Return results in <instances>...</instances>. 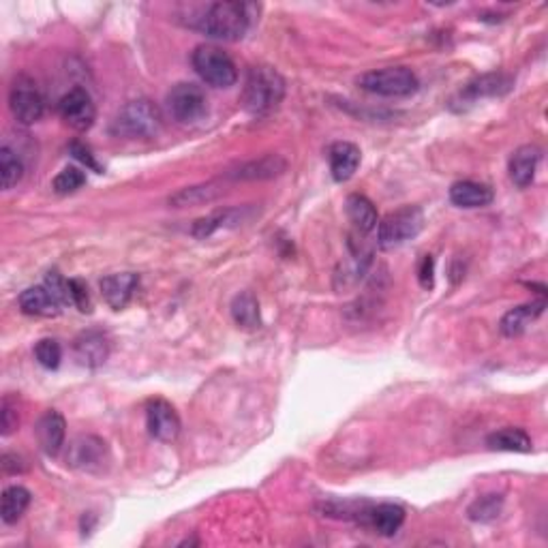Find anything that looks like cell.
I'll list each match as a JSON object with an SVG mask.
<instances>
[{
  "label": "cell",
  "mask_w": 548,
  "mask_h": 548,
  "mask_svg": "<svg viewBox=\"0 0 548 548\" xmlns=\"http://www.w3.org/2000/svg\"><path fill=\"white\" fill-rule=\"evenodd\" d=\"M251 26L249 4L243 3H212L199 18L193 20V28L201 35L217 41H240Z\"/></svg>",
  "instance_id": "obj_1"
},
{
  "label": "cell",
  "mask_w": 548,
  "mask_h": 548,
  "mask_svg": "<svg viewBox=\"0 0 548 548\" xmlns=\"http://www.w3.org/2000/svg\"><path fill=\"white\" fill-rule=\"evenodd\" d=\"M285 97V80L272 66H253L249 69L243 91V105L249 114L266 116L281 105Z\"/></svg>",
  "instance_id": "obj_2"
},
{
  "label": "cell",
  "mask_w": 548,
  "mask_h": 548,
  "mask_svg": "<svg viewBox=\"0 0 548 548\" xmlns=\"http://www.w3.org/2000/svg\"><path fill=\"white\" fill-rule=\"evenodd\" d=\"M161 122H164L161 111L153 101H128L125 108L116 114V119L111 120V133H114L116 137L146 139L159 133Z\"/></svg>",
  "instance_id": "obj_3"
},
{
  "label": "cell",
  "mask_w": 548,
  "mask_h": 548,
  "mask_svg": "<svg viewBox=\"0 0 548 548\" xmlns=\"http://www.w3.org/2000/svg\"><path fill=\"white\" fill-rule=\"evenodd\" d=\"M424 227V212L418 206L402 208L385 215L377 225V244L382 251H394L413 240Z\"/></svg>",
  "instance_id": "obj_4"
},
{
  "label": "cell",
  "mask_w": 548,
  "mask_h": 548,
  "mask_svg": "<svg viewBox=\"0 0 548 548\" xmlns=\"http://www.w3.org/2000/svg\"><path fill=\"white\" fill-rule=\"evenodd\" d=\"M191 63L195 74L212 88H232L238 80V69L234 60L217 46H198L193 49Z\"/></svg>",
  "instance_id": "obj_5"
},
{
  "label": "cell",
  "mask_w": 548,
  "mask_h": 548,
  "mask_svg": "<svg viewBox=\"0 0 548 548\" xmlns=\"http://www.w3.org/2000/svg\"><path fill=\"white\" fill-rule=\"evenodd\" d=\"M358 86L379 97H410L418 91L420 82L407 66H385L358 77Z\"/></svg>",
  "instance_id": "obj_6"
},
{
  "label": "cell",
  "mask_w": 548,
  "mask_h": 548,
  "mask_svg": "<svg viewBox=\"0 0 548 548\" xmlns=\"http://www.w3.org/2000/svg\"><path fill=\"white\" fill-rule=\"evenodd\" d=\"M167 111L181 125H198L208 114V99L198 84L181 82L167 93Z\"/></svg>",
  "instance_id": "obj_7"
},
{
  "label": "cell",
  "mask_w": 548,
  "mask_h": 548,
  "mask_svg": "<svg viewBox=\"0 0 548 548\" xmlns=\"http://www.w3.org/2000/svg\"><path fill=\"white\" fill-rule=\"evenodd\" d=\"M9 110L20 125H35L37 120H41L43 111H46V101L39 93L35 80H31L28 75L15 77L9 91Z\"/></svg>",
  "instance_id": "obj_8"
},
{
  "label": "cell",
  "mask_w": 548,
  "mask_h": 548,
  "mask_svg": "<svg viewBox=\"0 0 548 548\" xmlns=\"http://www.w3.org/2000/svg\"><path fill=\"white\" fill-rule=\"evenodd\" d=\"M108 463V444L94 435H80L69 444L66 465L80 472H101Z\"/></svg>",
  "instance_id": "obj_9"
},
{
  "label": "cell",
  "mask_w": 548,
  "mask_h": 548,
  "mask_svg": "<svg viewBox=\"0 0 548 548\" xmlns=\"http://www.w3.org/2000/svg\"><path fill=\"white\" fill-rule=\"evenodd\" d=\"M58 114L75 131H86V128L93 127L94 119H97V108H94L93 97L88 94L86 88L75 86L60 97Z\"/></svg>",
  "instance_id": "obj_10"
},
{
  "label": "cell",
  "mask_w": 548,
  "mask_h": 548,
  "mask_svg": "<svg viewBox=\"0 0 548 548\" xmlns=\"http://www.w3.org/2000/svg\"><path fill=\"white\" fill-rule=\"evenodd\" d=\"M146 427L155 439L172 444L181 435V418L174 407L164 399H153L146 405Z\"/></svg>",
  "instance_id": "obj_11"
},
{
  "label": "cell",
  "mask_w": 548,
  "mask_h": 548,
  "mask_svg": "<svg viewBox=\"0 0 548 548\" xmlns=\"http://www.w3.org/2000/svg\"><path fill=\"white\" fill-rule=\"evenodd\" d=\"M35 438L39 448L46 452L48 456H58L66 438V422L63 413L56 410L43 413L35 424Z\"/></svg>",
  "instance_id": "obj_12"
},
{
  "label": "cell",
  "mask_w": 548,
  "mask_h": 548,
  "mask_svg": "<svg viewBox=\"0 0 548 548\" xmlns=\"http://www.w3.org/2000/svg\"><path fill=\"white\" fill-rule=\"evenodd\" d=\"M139 285V277L136 272H120L110 274V277L101 278V294L111 309L120 311L131 302Z\"/></svg>",
  "instance_id": "obj_13"
},
{
  "label": "cell",
  "mask_w": 548,
  "mask_h": 548,
  "mask_svg": "<svg viewBox=\"0 0 548 548\" xmlns=\"http://www.w3.org/2000/svg\"><path fill=\"white\" fill-rule=\"evenodd\" d=\"M330 161V174L337 182H348L360 167L362 153L356 144L351 142H337L328 150Z\"/></svg>",
  "instance_id": "obj_14"
},
{
  "label": "cell",
  "mask_w": 548,
  "mask_h": 548,
  "mask_svg": "<svg viewBox=\"0 0 548 548\" xmlns=\"http://www.w3.org/2000/svg\"><path fill=\"white\" fill-rule=\"evenodd\" d=\"M540 159H542V150L538 146H534V144H525V146L514 150L510 156V165H508V172H510L512 182L517 184L518 189H527L529 184L534 182Z\"/></svg>",
  "instance_id": "obj_15"
},
{
  "label": "cell",
  "mask_w": 548,
  "mask_h": 548,
  "mask_svg": "<svg viewBox=\"0 0 548 548\" xmlns=\"http://www.w3.org/2000/svg\"><path fill=\"white\" fill-rule=\"evenodd\" d=\"M544 309H546L544 298L529 302V305H521V306H517V309H510L499 322L501 334L503 337H510V339L518 337V334H523L525 330L531 326V323L538 320L542 313H544Z\"/></svg>",
  "instance_id": "obj_16"
},
{
  "label": "cell",
  "mask_w": 548,
  "mask_h": 548,
  "mask_svg": "<svg viewBox=\"0 0 548 548\" xmlns=\"http://www.w3.org/2000/svg\"><path fill=\"white\" fill-rule=\"evenodd\" d=\"M110 356V343L103 334L97 330L84 332L82 337L75 340V360L86 368H97L108 360Z\"/></svg>",
  "instance_id": "obj_17"
},
{
  "label": "cell",
  "mask_w": 548,
  "mask_h": 548,
  "mask_svg": "<svg viewBox=\"0 0 548 548\" xmlns=\"http://www.w3.org/2000/svg\"><path fill=\"white\" fill-rule=\"evenodd\" d=\"M287 170V161L278 155H266L257 161L243 164L236 172L227 174V178L236 181H270V178L281 176Z\"/></svg>",
  "instance_id": "obj_18"
},
{
  "label": "cell",
  "mask_w": 548,
  "mask_h": 548,
  "mask_svg": "<svg viewBox=\"0 0 548 548\" xmlns=\"http://www.w3.org/2000/svg\"><path fill=\"white\" fill-rule=\"evenodd\" d=\"M493 189L489 184L473 182V181H461L450 187V201L458 208H484L493 201Z\"/></svg>",
  "instance_id": "obj_19"
},
{
  "label": "cell",
  "mask_w": 548,
  "mask_h": 548,
  "mask_svg": "<svg viewBox=\"0 0 548 548\" xmlns=\"http://www.w3.org/2000/svg\"><path fill=\"white\" fill-rule=\"evenodd\" d=\"M345 212H348V219L358 234H371L379 225V217L373 201L360 193L349 195L348 201H345Z\"/></svg>",
  "instance_id": "obj_20"
},
{
  "label": "cell",
  "mask_w": 548,
  "mask_h": 548,
  "mask_svg": "<svg viewBox=\"0 0 548 548\" xmlns=\"http://www.w3.org/2000/svg\"><path fill=\"white\" fill-rule=\"evenodd\" d=\"M20 309L24 311L26 315L54 317L60 313V302L48 292L46 285H39V287H28L26 292H22Z\"/></svg>",
  "instance_id": "obj_21"
},
{
  "label": "cell",
  "mask_w": 548,
  "mask_h": 548,
  "mask_svg": "<svg viewBox=\"0 0 548 548\" xmlns=\"http://www.w3.org/2000/svg\"><path fill=\"white\" fill-rule=\"evenodd\" d=\"M367 523L379 535L388 538V535H394L401 529V525L405 523V510L401 506H396V503H379V506L371 508Z\"/></svg>",
  "instance_id": "obj_22"
},
{
  "label": "cell",
  "mask_w": 548,
  "mask_h": 548,
  "mask_svg": "<svg viewBox=\"0 0 548 548\" xmlns=\"http://www.w3.org/2000/svg\"><path fill=\"white\" fill-rule=\"evenodd\" d=\"M486 446H489L491 450L499 452H531L534 441H531L527 430L506 427L491 433L489 438H486Z\"/></svg>",
  "instance_id": "obj_23"
},
{
  "label": "cell",
  "mask_w": 548,
  "mask_h": 548,
  "mask_svg": "<svg viewBox=\"0 0 548 548\" xmlns=\"http://www.w3.org/2000/svg\"><path fill=\"white\" fill-rule=\"evenodd\" d=\"M31 506V491L24 486H9L3 491V499H0V517L4 525L18 523L24 512Z\"/></svg>",
  "instance_id": "obj_24"
},
{
  "label": "cell",
  "mask_w": 548,
  "mask_h": 548,
  "mask_svg": "<svg viewBox=\"0 0 548 548\" xmlns=\"http://www.w3.org/2000/svg\"><path fill=\"white\" fill-rule=\"evenodd\" d=\"M512 88V80L503 74H486L482 77H475L473 82L467 84V88L461 94L467 99H480V97H499V94L508 93Z\"/></svg>",
  "instance_id": "obj_25"
},
{
  "label": "cell",
  "mask_w": 548,
  "mask_h": 548,
  "mask_svg": "<svg viewBox=\"0 0 548 548\" xmlns=\"http://www.w3.org/2000/svg\"><path fill=\"white\" fill-rule=\"evenodd\" d=\"M232 317L240 328L255 330L260 328L261 315H260V302L251 292H240L234 296L232 300Z\"/></svg>",
  "instance_id": "obj_26"
},
{
  "label": "cell",
  "mask_w": 548,
  "mask_h": 548,
  "mask_svg": "<svg viewBox=\"0 0 548 548\" xmlns=\"http://www.w3.org/2000/svg\"><path fill=\"white\" fill-rule=\"evenodd\" d=\"M243 221V212L236 208H225V210H217L212 212L210 217H204V219L195 221L193 225V236L195 238H208L215 232H219L223 227H234Z\"/></svg>",
  "instance_id": "obj_27"
},
{
  "label": "cell",
  "mask_w": 548,
  "mask_h": 548,
  "mask_svg": "<svg viewBox=\"0 0 548 548\" xmlns=\"http://www.w3.org/2000/svg\"><path fill=\"white\" fill-rule=\"evenodd\" d=\"M22 176H24V161L20 159V155L9 146L0 148V182L4 191L13 189Z\"/></svg>",
  "instance_id": "obj_28"
},
{
  "label": "cell",
  "mask_w": 548,
  "mask_h": 548,
  "mask_svg": "<svg viewBox=\"0 0 548 548\" xmlns=\"http://www.w3.org/2000/svg\"><path fill=\"white\" fill-rule=\"evenodd\" d=\"M221 191L217 189L215 182L208 184H199V187H187L182 191H178L174 198H170V204H174L176 208H182V206H199V204H208L219 195Z\"/></svg>",
  "instance_id": "obj_29"
},
{
  "label": "cell",
  "mask_w": 548,
  "mask_h": 548,
  "mask_svg": "<svg viewBox=\"0 0 548 548\" xmlns=\"http://www.w3.org/2000/svg\"><path fill=\"white\" fill-rule=\"evenodd\" d=\"M503 506V497L501 495H484L480 499H475L472 506H469V518L478 523H489L493 518L499 517Z\"/></svg>",
  "instance_id": "obj_30"
},
{
  "label": "cell",
  "mask_w": 548,
  "mask_h": 548,
  "mask_svg": "<svg viewBox=\"0 0 548 548\" xmlns=\"http://www.w3.org/2000/svg\"><path fill=\"white\" fill-rule=\"evenodd\" d=\"M84 184H86V174H84L80 167L69 165L54 178L52 189L58 195H69V193H75L77 189H82Z\"/></svg>",
  "instance_id": "obj_31"
},
{
  "label": "cell",
  "mask_w": 548,
  "mask_h": 548,
  "mask_svg": "<svg viewBox=\"0 0 548 548\" xmlns=\"http://www.w3.org/2000/svg\"><path fill=\"white\" fill-rule=\"evenodd\" d=\"M35 358L43 368L54 371V368L60 367V360H63V348H60V343L56 339H41L35 345Z\"/></svg>",
  "instance_id": "obj_32"
},
{
  "label": "cell",
  "mask_w": 548,
  "mask_h": 548,
  "mask_svg": "<svg viewBox=\"0 0 548 548\" xmlns=\"http://www.w3.org/2000/svg\"><path fill=\"white\" fill-rule=\"evenodd\" d=\"M43 285H46V287H48V292L52 294L56 300L60 302V306H65V305H74V302H71L69 281H65V278L60 277V274L56 272V270L48 272L46 283H43Z\"/></svg>",
  "instance_id": "obj_33"
},
{
  "label": "cell",
  "mask_w": 548,
  "mask_h": 548,
  "mask_svg": "<svg viewBox=\"0 0 548 548\" xmlns=\"http://www.w3.org/2000/svg\"><path fill=\"white\" fill-rule=\"evenodd\" d=\"M69 292H71V302H74L77 309L82 313H91V296H88L86 283L80 281V278H71Z\"/></svg>",
  "instance_id": "obj_34"
},
{
  "label": "cell",
  "mask_w": 548,
  "mask_h": 548,
  "mask_svg": "<svg viewBox=\"0 0 548 548\" xmlns=\"http://www.w3.org/2000/svg\"><path fill=\"white\" fill-rule=\"evenodd\" d=\"M69 150H71V155L75 156L77 161H80V164H84L86 167H91V170H94L97 172V174H101V165L97 164V161H94V156H93V153H91V148L88 146H84V144H80V142H74L69 146Z\"/></svg>",
  "instance_id": "obj_35"
},
{
  "label": "cell",
  "mask_w": 548,
  "mask_h": 548,
  "mask_svg": "<svg viewBox=\"0 0 548 548\" xmlns=\"http://www.w3.org/2000/svg\"><path fill=\"white\" fill-rule=\"evenodd\" d=\"M418 281H420L422 289H433V285H435V261L430 255L422 257L420 270H418Z\"/></svg>",
  "instance_id": "obj_36"
},
{
  "label": "cell",
  "mask_w": 548,
  "mask_h": 548,
  "mask_svg": "<svg viewBox=\"0 0 548 548\" xmlns=\"http://www.w3.org/2000/svg\"><path fill=\"white\" fill-rule=\"evenodd\" d=\"M18 411L13 410V407L9 405V401L3 402V418H0V427H3V435L7 438V435L13 433L15 429H18Z\"/></svg>",
  "instance_id": "obj_37"
},
{
  "label": "cell",
  "mask_w": 548,
  "mask_h": 548,
  "mask_svg": "<svg viewBox=\"0 0 548 548\" xmlns=\"http://www.w3.org/2000/svg\"><path fill=\"white\" fill-rule=\"evenodd\" d=\"M3 469L7 473H18L24 472V465H22V458L18 455H4L3 456Z\"/></svg>",
  "instance_id": "obj_38"
}]
</instances>
